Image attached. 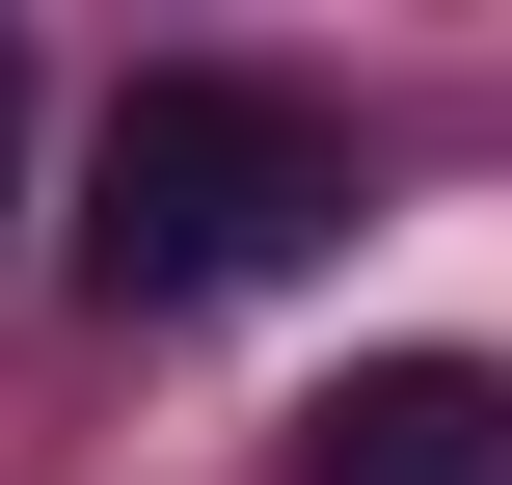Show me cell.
<instances>
[{"mask_svg":"<svg viewBox=\"0 0 512 485\" xmlns=\"http://www.w3.org/2000/svg\"><path fill=\"white\" fill-rule=\"evenodd\" d=\"M0 216H27V54H0Z\"/></svg>","mask_w":512,"mask_h":485,"instance_id":"obj_3","label":"cell"},{"mask_svg":"<svg viewBox=\"0 0 512 485\" xmlns=\"http://www.w3.org/2000/svg\"><path fill=\"white\" fill-rule=\"evenodd\" d=\"M297 485H512V378L486 351H351L297 405Z\"/></svg>","mask_w":512,"mask_h":485,"instance_id":"obj_2","label":"cell"},{"mask_svg":"<svg viewBox=\"0 0 512 485\" xmlns=\"http://www.w3.org/2000/svg\"><path fill=\"white\" fill-rule=\"evenodd\" d=\"M324 243H351V135H324L297 81L162 54V81L81 135V297H108V324H216V297L324 270Z\"/></svg>","mask_w":512,"mask_h":485,"instance_id":"obj_1","label":"cell"}]
</instances>
